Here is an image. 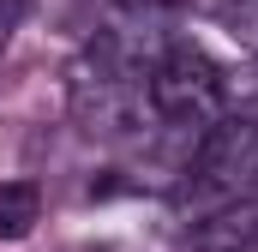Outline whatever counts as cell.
<instances>
[{
	"label": "cell",
	"instance_id": "6da1fadb",
	"mask_svg": "<svg viewBox=\"0 0 258 252\" xmlns=\"http://www.w3.org/2000/svg\"><path fill=\"white\" fill-rule=\"evenodd\" d=\"M144 90H150V114L156 120L174 126V132H192V138H204L228 114V72L192 42H168L162 60L150 66Z\"/></svg>",
	"mask_w": 258,
	"mask_h": 252
},
{
	"label": "cell",
	"instance_id": "7a4b0ae2",
	"mask_svg": "<svg viewBox=\"0 0 258 252\" xmlns=\"http://www.w3.org/2000/svg\"><path fill=\"white\" fill-rule=\"evenodd\" d=\"M42 222V186L36 180H0V240H24Z\"/></svg>",
	"mask_w": 258,
	"mask_h": 252
},
{
	"label": "cell",
	"instance_id": "3957f363",
	"mask_svg": "<svg viewBox=\"0 0 258 252\" xmlns=\"http://www.w3.org/2000/svg\"><path fill=\"white\" fill-rule=\"evenodd\" d=\"M228 36L258 54V0H228Z\"/></svg>",
	"mask_w": 258,
	"mask_h": 252
},
{
	"label": "cell",
	"instance_id": "277c9868",
	"mask_svg": "<svg viewBox=\"0 0 258 252\" xmlns=\"http://www.w3.org/2000/svg\"><path fill=\"white\" fill-rule=\"evenodd\" d=\"M24 12H30V0H0V48H6V36L24 24Z\"/></svg>",
	"mask_w": 258,
	"mask_h": 252
}]
</instances>
